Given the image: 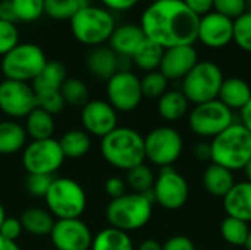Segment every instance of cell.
I'll use <instances>...</instances> for the list:
<instances>
[{"instance_id": "cell-15", "label": "cell", "mask_w": 251, "mask_h": 250, "mask_svg": "<svg viewBox=\"0 0 251 250\" xmlns=\"http://www.w3.org/2000/svg\"><path fill=\"white\" fill-rule=\"evenodd\" d=\"M49 236L56 250H90L94 237L81 218L56 220Z\"/></svg>"}, {"instance_id": "cell-21", "label": "cell", "mask_w": 251, "mask_h": 250, "mask_svg": "<svg viewBox=\"0 0 251 250\" xmlns=\"http://www.w3.org/2000/svg\"><path fill=\"white\" fill-rule=\"evenodd\" d=\"M222 200L226 217L251 222V183L246 180L235 183Z\"/></svg>"}, {"instance_id": "cell-49", "label": "cell", "mask_w": 251, "mask_h": 250, "mask_svg": "<svg viewBox=\"0 0 251 250\" xmlns=\"http://www.w3.org/2000/svg\"><path fill=\"white\" fill-rule=\"evenodd\" d=\"M194 156L200 161V162H206V161H212V149H210V143L201 141L194 147Z\"/></svg>"}, {"instance_id": "cell-31", "label": "cell", "mask_w": 251, "mask_h": 250, "mask_svg": "<svg viewBox=\"0 0 251 250\" xmlns=\"http://www.w3.org/2000/svg\"><path fill=\"white\" fill-rule=\"evenodd\" d=\"M163 52H165L163 47L146 38L135 50V53L131 56V60L138 69L144 72L157 71L163 57Z\"/></svg>"}, {"instance_id": "cell-47", "label": "cell", "mask_w": 251, "mask_h": 250, "mask_svg": "<svg viewBox=\"0 0 251 250\" xmlns=\"http://www.w3.org/2000/svg\"><path fill=\"white\" fill-rule=\"evenodd\" d=\"M188 9H191L196 15L203 16L209 12L213 10V3L215 0H182Z\"/></svg>"}, {"instance_id": "cell-54", "label": "cell", "mask_w": 251, "mask_h": 250, "mask_svg": "<svg viewBox=\"0 0 251 250\" xmlns=\"http://www.w3.org/2000/svg\"><path fill=\"white\" fill-rule=\"evenodd\" d=\"M4 220H6V209H4V206L1 205V202H0V227H1V224H3Z\"/></svg>"}, {"instance_id": "cell-4", "label": "cell", "mask_w": 251, "mask_h": 250, "mask_svg": "<svg viewBox=\"0 0 251 250\" xmlns=\"http://www.w3.org/2000/svg\"><path fill=\"white\" fill-rule=\"evenodd\" d=\"M212 162L232 172L244 169L251 159V133L241 124L234 122L210 141Z\"/></svg>"}, {"instance_id": "cell-14", "label": "cell", "mask_w": 251, "mask_h": 250, "mask_svg": "<svg viewBox=\"0 0 251 250\" xmlns=\"http://www.w3.org/2000/svg\"><path fill=\"white\" fill-rule=\"evenodd\" d=\"M37 108V97L29 83L3 80L0 83V111L10 119L26 118Z\"/></svg>"}, {"instance_id": "cell-46", "label": "cell", "mask_w": 251, "mask_h": 250, "mask_svg": "<svg viewBox=\"0 0 251 250\" xmlns=\"http://www.w3.org/2000/svg\"><path fill=\"white\" fill-rule=\"evenodd\" d=\"M100 3L103 7H106L113 13V12H128L134 9L140 3V0H100Z\"/></svg>"}, {"instance_id": "cell-11", "label": "cell", "mask_w": 251, "mask_h": 250, "mask_svg": "<svg viewBox=\"0 0 251 250\" xmlns=\"http://www.w3.org/2000/svg\"><path fill=\"white\" fill-rule=\"evenodd\" d=\"M65 162L63 152L59 140H32L26 143L22 152V165L28 174L53 175L60 169Z\"/></svg>"}, {"instance_id": "cell-57", "label": "cell", "mask_w": 251, "mask_h": 250, "mask_svg": "<svg viewBox=\"0 0 251 250\" xmlns=\"http://www.w3.org/2000/svg\"><path fill=\"white\" fill-rule=\"evenodd\" d=\"M150 1H159V0H150Z\"/></svg>"}, {"instance_id": "cell-39", "label": "cell", "mask_w": 251, "mask_h": 250, "mask_svg": "<svg viewBox=\"0 0 251 250\" xmlns=\"http://www.w3.org/2000/svg\"><path fill=\"white\" fill-rule=\"evenodd\" d=\"M35 97H37V108H41L43 111L51 113L53 116L60 113L66 106L60 90H56V91H38V93H35Z\"/></svg>"}, {"instance_id": "cell-38", "label": "cell", "mask_w": 251, "mask_h": 250, "mask_svg": "<svg viewBox=\"0 0 251 250\" xmlns=\"http://www.w3.org/2000/svg\"><path fill=\"white\" fill-rule=\"evenodd\" d=\"M232 41L241 50L251 53V13H244L234 21Z\"/></svg>"}, {"instance_id": "cell-51", "label": "cell", "mask_w": 251, "mask_h": 250, "mask_svg": "<svg viewBox=\"0 0 251 250\" xmlns=\"http://www.w3.org/2000/svg\"><path fill=\"white\" fill-rule=\"evenodd\" d=\"M135 250H162V243H159L157 240H153V239H147V240H143Z\"/></svg>"}, {"instance_id": "cell-26", "label": "cell", "mask_w": 251, "mask_h": 250, "mask_svg": "<svg viewBox=\"0 0 251 250\" xmlns=\"http://www.w3.org/2000/svg\"><path fill=\"white\" fill-rule=\"evenodd\" d=\"M19 220L24 231H26L34 237L49 236L56 221L53 215L43 208H28L21 214Z\"/></svg>"}, {"instance_id": "cell-52", "label": "cell", "mask_w": 251, "mask_h": 250, "mask_svg": "<svg viewBox=\"0 0 251 250\" xmlns=\"http://www.w3.org/2000/svg\"><path fill=\"white\" fill-rule=\"evenodd\" d=\"M0 250H22V249L18 246V243H15V242H9V240L3 239V237L0 236Z\"/></svg>"}, {"instance_id": "cell-45", "label": "cell", "mask_w": 251, "mask_h": 250, "mask_svg": "<svg viewBox=\"0 0 251 250\" xmlns=\"http://www.w3.org/2000/svg\"><path fill=\"white\" fill-rule=\"evenodd\" d=\"M162 250H196V246L190 237L178 234V236L168 239L162 245Z\"/></svg>"}, {"instance_id": "cell-55", "label": "cell", "mask_w": 251, "mask_h": 250, "mask_svg": "<svg viewBox=\"0 0 251 250\" xmlns=\"http://www.w3.org/2000/svg\"><path fill=\"white\" fill-rule=\"evenodd\" d=\"M246 13H251V0H246Z\"/></svg>"}, {"instance_id": "cell-42", "label": "cell", "mask_w": 251, "mask_h": 250, "mask_svg": "<svg viewBox=\"0 0 251 250\" xmlns=\"http://www.w3.org/2000/svg\"><path fill=\"white\" fill-rule=\"evenodd\" d=\"M213 10L235 21L246 13V0H215Z\"/></svg>"}, {"instance_id": "cell-17", "label": "cell", "mask_w": 251, "mask_h": 250, "mask_svg": "<svg viewBox=\"0 0 251 250\" xmlns=\"http://www.w3.org/2000/svg\"><path fill=\"white\" fill-rule=\"evenodd\" d=\"M234 21L212 10L199 21L197 40L210 49H222L232 41Z\"/></svg>"}, {"instance_id": "cell-40", "label": "cell", "mask_w": 251, "mask_h": 250, "mask_svg": "<svg viewBox=\"0 0 251 250\" xmlns=\"http://www.w3.org/2000/svg\"><path fill=\"white\" fill-rule=\"evenodd\" d=\"M18 44H19V31L16 22H7L0 19V56H4Z\"/></svg>"}, {"instance_id": "cell-24", "label": "cell", "mask_w": 251, "mask_h": 250, "mask_svg": "<svg viewBox=\"0 0 251 250\" xmlns=\"http://www.w3.org/2000/svg\"><path fill=\"white\" fill-rule=\"evenodd\" d=\"M157 112L168 122H176L190 112V102L181 90H168L157 99Z\"/></svg>"}, {"instance_id": "cell-6", "label": "cell", "mask_w": 251, "mask_h": 250, "mask_svg": "<svg viewBox=\"0 0 251 250\" xmlns=\"http://www.w3.org/2000/svg\"><path fill=\"white\" fill-rule=\"evenodd\" d=\"M44 200L54 220L81 218L87 208L84 187L68 177H54Z\"/></svg>"}, {"instance_id": "cell-19", "label": "cell", "mask_w": 251, "mask_h": 250, "mask_svg": "<svg viewBox=\"0 0 251 250\" xmlns=\"http://www.w3.org/2000/svg\"><path fill=\"white\" fill-rule=\"evenodd\" d=\"M146 40V35L140 24H122L116 25L115 31L109 38V47L121 57H128L135 53L140 44Z\"/></svg>"}, {"instance_id": "cell-27", "label": "cell", "mask_w": 251, "mask_h": 250, "mask_svg": "<svg viewBox=\"0 0 251 250\" xmlns=\"http://www.w3.org/2000/svg\"><path fill=\"white\" fill-rule=\"evenodd\" d=\"M26 136L31 137V140H46V139H53L54 133V116L41 108H35L31 111L26 118H25V125H24Z\"/></svg>"}, {"instance_id": "cell-34", "label": "cell", "mask_w": 251, "mask_h": 250, "mask_svg": "<svg viewBox=\"0 0 251 250\" xmlns=\"http://www.w3.org/2000/svg\"><path fill=\"white\" fill-rule=\"evenodd\" d=\"M154 180L156 175L153 172V169L146 165L141 164L129 171H126V187H129L134 193H151V189L154 186Z\"/></svg>"}, {"instance_id": "cell-44", "label": "cell", "mask_w": 251, "mask_h": 250, "mask_svg": "<svg viewBox=\"0 0 251 250\" xmlns=\"http://www.w3.org/2000/svg\"><path fill=\"white\" fill-rule=\"evenodd\" d=\"M104 192L107 193V196L110 199H116V197H121L126 193V183L125 180H122L121 177H110L106 180L104 183Z\"/></svg>"}, {"instance_id": "cell-1", "label": "cell", "mask_w": 251, "mask_h": 250, "mask_svg": "<svg viewBox=\"0 0 251 250\" xmlns=\"http://www.w3.org/2000/svg\"><path fill=\"white\" fill-rule=\"evenodd\" d=\"M200 16L182 0L150 1L143 10L140 27L147 40L163 49L194 46L197 41Z\"/></svg>"}, {"instance_id": "cell-13", "label": "cell", "mask_w": 251, "mask_h": 250, "mask_svg": "<svg viewBox=\"0 0 251 250\" xmlns=\"http://www.w3.org/2000/svg\"><path fill=\"white\" fill-rule=\"evenodd\" d=\"M106 96L118 113L135 111L144 99L140 77L129 69L118 71L106 81Z\"/></svg>"}, {"instance_id": "cell-7", "label": "cell", "mask_w": 251, "mask_h": 250, "mask_svg": "<svg viewBox=\"0 0 251 250\" xmlns=\"http://www.w3.org/2000/svg\"><path fill=\"white\" fill-rule=\"evenodd\" d=\"M44 50L35 43H19L0 60L4 80L32 83L47 63Z\"/></svg>"}, {"instance_id": "cell-32", "label": "cell", "mask_w": 251, "mask_h": 250, "mask_svg": "<svg viewBox=\"0 0 251 250\" xmlns=\"http://www.w3.org/2000/svg\"><path fill=\"white\" fill-rule=\"evenodd\" d=\"M88 4H91L90 0H44V15L54 21H71Z\"/></svg>"}, {"instance_id": "cell-2", "label": "cell", "mask_w": 251, "mask_h": 250, "mask_svg": "<svg viewBox=\"0 0 251 250\" xmlns=\"http://www.w3.org/2000/svg\"><path fill=\"white\" fill-rule=\"evenodd\" d=\"M100 155L110 167L126 172L144 164V137L131 127H116L100 139Z\"/></svg>"}, {"instance_id": "cell-43", "label": "cell", "mask_w": 251, "mask_h": 250, "mask_svg": "<svg viewBox=\"0 0 251 250\" xmlns=\"http://www.w3.org/2000/svg\"><path fill=\"white\" fill-rule=\"evenodd\" d=\"M24 233L22 224L19 218H12V217H6V220L3 221L1 227H0V236L9 242H18V239L21 237V234Z\"/></svg>"}, {"instance_id": "cell-12", "label": "cell", "mask_w": 251, "mask_h": 250, "mask_svg": "<svg viewBox=\"0 0 251 250\" xmlns=\"http://www.w3.org/2000/svg\"><path fill=\"white\" fill-rule=\"evenodd\" d=\"M153 200L168 211H178L188 202L190 186L187 178L174 167L160 168L151 189Z\"/></svg>"}, {"instance_id": "cell-28", "label": "cell", "mask_w": 251, "mask_h": 250, "mask_svg": "<svg viewBox=\"0 0 251 250\" xmlns=\"http://www.w3.org/2000/svg\"><path fill=\"white\" fill-rule=\"evenodd\" d=\"M59 146L65 159H81L91 149V136L79 128L68 130L59 139Z\"/></svg>"}, {"instance_id": "cell-3", "label": "cell", "mask_w": 251, "mask_h": 250, "mask_svg": "<svg viewBox=\"0 0 251 250\" xmlns=\"http://www.w3.org/2000/svg\"><path fill=\"white\" fill-rule=\"evenodd\" d=\"M151 193H125L121 197L112 199L106 208V220L109 227L132 233L144 228L153 217Z\"/></svg>"}, {"instance_id": "cell-33", "label": "cell", "mask_w": 251, "mask_h": 250, "mask_svg": "<svg viewBox=\"0 0 251 250\" xmlns=\"http://www.w3.org/2000/svg\"><path fill=\"white\" fill-rule=\"evenodd\" d=\"M250 227L247 222L238 220V218H232V217H226L222 224H221V236L222 239L235 248L240 246H246L249 234H250Z\"/></svg>"}, {"instance_id": "cell-23", "label": "cell", "mask_w": 251, "mask_h": 250, "mask_svg": "<svg viewBox=\"0 0 251 250\" xmlns=\"http://www.w3.org/2000/svg\"><path fill=\"white\" fill-rule=\"evenodd\" d=\"M234 172L213 162L203 172V186L206 192L215 197L224 199L228 194V192L234 187Z\"/></svg>"}, {"instance_id": "cell-35", "label": "cell", "mask_w": 251, "mask_h": 250, "mask_svg": "<svg viewBox=\"0 0 251 250\" xmlns=\"http://www.w3.org/2000/svg\"><path fill=\"white\" fill-rule=\"evenodd\" d=\"M60 93L65 103L74 108H82L90 100L88 87L79 78H66L60 87Z\"/></svg>"}, {"instance_id": "cell-25", "label": "cell", "mask_w": 251, "mask_h": 250, "mask_svg": "<svg viewBox=\"0 0 251 250\" xmlns=\"http://www.w3.org/2000/svg\"><path fill=\"white\" fill-rule=\"evenodd\" d=\"M26 139L24 125L13 119L0 121V155H13L24 150Z\"/></svg>"}, {"instance_id": "cell-30", "label": "cell", "mask_w": 251, "mask_h": 250, "mask_svg": "<svg viewBox=\"0 0 251 250\" xmlns=\"http://www.w3.org/2000/svg\"><path fill=\"white\" fill-rule=\"evenodd\" d=\"M66 69L59 60H49L40 75L31 83L35 93L38 91H56L60 90L66 80Z\"/></svg>"}, {"instance_id": "cell-5", "label": "cell", "mask_w": 251, "mask_h": 250, "mask_svg": "<svg viewBox=\"0 0 251 250\" xmlns=\"http://www.w3.org/2000/svg\"><path fill=\"white\" fill-rule=\"evenodd\" d=\"M74 38L91 49L104 46L116 28L115 15L103 6L88 4L69 21Z\"/></svg>"}, {"instance_id": "cell-16", "label": "cell", "mask_w": 251, "mask_h": 250, "mask_svg": "<svg viewBox=\"0 0 251 250\" xmlns=\"http://www.w3.org/2000/svg\"><path fill=\"white\" fill-rule=\"evenodd\" d=\"M82 130L93 137L103 139L112 133L118 125V112L107 100L94 99L88 100L81 108Z\"/></svg>"}, {"instance_id": "cell-22", "label": "cell", "mask_w": 251, "mask_h": 250, "mask_svg": "<svg viewBox=\"0 0 251 250\" xmlns=\"http://www.w3.org/2000/svg\"><path fill=\"white\" fill-rule=\"evenodd\" d=\"M218 99L229 108L232 112L234 111H241L251 99V87L247 81L238 77H231L225 78L219 91Z\"/></svg>"}, {"instance_id": "cell-9", "label": "cell", "mask_w": 251, "mask_h": 250, "mask_svg": "<svg viewBox=\"0 0 251 250\" xmlns=\"http://www.w3.org/2000/svg\"><path fill=\"white\" fill-rule=\"evenodd\" d=\"M146 161L159 168L172 167L184 152L181 133L171 125H160L144 137Z\"/></svg>"}, {"instance_id": "cell-56", "label": "cell", "mask_w": 251, "mask_h": 250, "mask_svg": "<svg viewBox=\"0 0 251 250\" xmlns=\"http://www.w3.org/2000/svg\"><path fill=\"white\" fill-rule=\"evenodd\" d=\"M247 250H251V230H250V234H249V239H247V243H246V246H244Z\"/></svg>"}, {"instance_id": "cell-8", "label": "cell", "mask_w": 251, "mask_h": 250, "mask_svg": "<svg viewBox=\"0 0 251 250\" xmlns=\"http://www.w3.org/2000/svg\"><path fill=\"white\" fill-rule=\"evenodd\" d=\"M225 77L221 66L212 60H199V63L182 78L181 91L193 105L206 103L218 99Z\"/></svg>"}, {"instance_id": "cell-10", "label": "cell", "mask_w": 251, "mask_h": 250, "mask_svg": "<svg viewBox=\"0 0 251 250\" xmlns=\"http://www.w3.org/2000/svg\"><path fill=\"white\" fill-rule=\"evenodd\" d=\"M234 122V112L219 99L194 105L188 112V127L201 139H215Z\"/></svg>"}, {"instance_id": "cell-20", "label": "cell", "mask_w": 251, "mask_h": 250, "mask_svg": "<svg viewBox=\"0 0 251 250\" xmlns=\"http://www.w3.org/2000/svg\"><path fill=\"white\" fill-rule=\"evenodd\" d=\"M87 69L93 77L107 81L121 71V56H118L109 46L94 47L87 56Z\"/></svg>"}, {"instance_id": "cell-29", "label": "cell", "mask_w": 251, "mask_h": 250, "mask_svg": "<svg viewBox=\"0 0 251 250\" xmlns=\"http://www.w3.org/2000/svg\"><path fill=\"white\" fill-rule=\"evenodd\" d=\"M90 250H135V246L128 233L106 227L93 237Z\"/></svg>"}, {"instance_id": "cell-48", "label": "cell", "mask_w": 251, "mask_h": 250, "mask_svg": "<svg viewBox=\"0 0 251 250\" xmlns=\"http://www.w3.org/2000/svg\"><path fill=\"white\" fill-rule=\"evenodd\" d=\"M0 19L7 22H18L10 0H0Z\"/></svg>"}, {"instance_id": "cell-53", "label": "cell", "mask_w": 251, "mask_h": 250, "mask_svg": "<svg viewBox=\"0 0 251 250\" xmlns=\"http://www.w3.org/2000/svg\"><path fill=\"white\" fill-rule=\"evenodd\" d=\"M244 175H246V181L251 183V159L247 162V165L244 167Z\"/></svg>"}, {"instance_id": "cell-41", "label": "cell", "mask_w": 251, "mask_h": 250, "mask_svg": "<svg viewBox=\"0 0 251 250\" xmlns=\"http://www.w3.org/2000/svg\"><path fill=\"white\" fill-rule=\"evenodd\" d=\"M53 175H41V174H28L26 178V192L34 196V197H43L47 194L51 183H53Z\"/></svg>"}, {"instance_id": "cell-37", "label": "cell", "mask_w": 251, "mask_h": 250, "mask_svg": "<svg viewBox=\"0 0 251 250\" xmlns=\"http://www.w3.org/2000/svg\"><path fill=\"white\" fill-rule=\"evenodd\" d=\"M16 21L35 22L44 15V0H10Z\"/></svg>"}, {"instance_id": "cell-36", "label": "cell", "mask_w": 251, "mask_h": 250, "mask_svg": "<svg viewBox=\"0 0 251 250\" xmlns=\"http://www.w3.org/2000/svg\"><path fill=\"white\" fill-rule=\"evenodd\" d=\"M141 80V91L147 99H159L168 91L169 80L157 69L151 72H146Z\"/></svg>"}, {"instance_id": "cell-50", "label": "cell", "mask_w": 251, "mask_h": 250, "mask_svg": "<svg viewBox=\"0 0 251 250\" xmlns=\"http://www.w3.org/2000/svg\"><path fill=\"white\" fill-rule=\"evenodd\" d=\"M240 118H241V124L251 133V99L250 102L240 111Z\"/></svg>"}, {"instance_id": "cell-18", "label": "cell", "mask_w": 251, "mask_h": 250, "mask_svg": "<svg viewBox=\"0 0 251 250\" xmlns=\"http://www.w3.org/2000/svg\"><path fill=\"white\" fill-rule=\"evenodd\" d=\"M199 63V53L194 46H176L165 49L159 71L169 80H182Z\"/></svg>"}]
</instances>
